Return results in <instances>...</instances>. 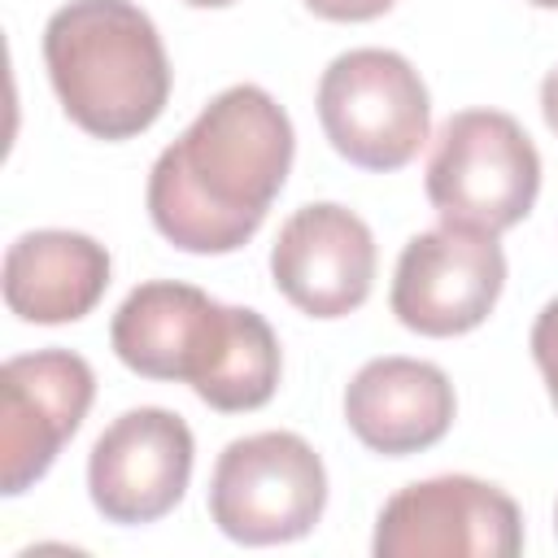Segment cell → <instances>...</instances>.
Segmentation results:
<instances>
[{
  "mask_svg": "<svg viewBox=\"0 0 558 558\" xmlns=\"http://www.w3.org/2000/svg\"><path fill=\"white\" fill-rule=\"evenodd\" d=\"M296 153L292 118L257 87L218 92L148 170V218L183 253L244 248L288 183Z\"/></svg>",
  "mask_w": 558,
  "mask_h": 558,
  "instance_id": "6da1fadb",
  "label": "cell"
},
{
  "mask_svg": "<svg viewBox=\"0 0 558 558\" xmlns=\"http://www.w3.org/2000/svg\"><path fill=\"white\" fill-rule=\"evenodd\" d=\"M118 362L144 379H179L222 414L262 410L283 371L279 336L248 305H222L179 279L126 292L109 323Z\"/></svg>",
  "mask_w": 558,
  "mask_h": 558,
  "instance_id": "7a4b0ae2",
  "label": "cell"
},
{
  "mask_svg": "<svg viewBox=\"0 0 558 558\" xmlns=\"http://www.w3.org/2000/svg\"><path fill=\"white\" fill-rule=\"evenodd\" d=\"M44 65L65 118L96 140L148 131L170 100V61L131 0H70L44 26Z\"/></svg>",
  "mask_w": 558,
  "mask_h": 558,
  "instance_id": "3957f363",
  "label": "cell"
},
{
  "mask_svg": "<svg viewBox=\"0 0 558 558\" xmlns=\"http://www.w3.org/2000/svg\"><path fill=\"white\" fill-rule=\"evenodd\" d=\"M541 196V153L501 109H462L445 118L427 157V201L449 227L501 235L519 227Z\"/></svg>",
  "mask_w": 558,
  "mask_h": 558,
  "instance_id": "277c9868",
  "label": "cell"
},
{
  "mask_svg": "<svg viewBox=\"0 0 558 558\" xmlns=\"http://www.w3.org/2000/svg\"><path fill=\"white\" fill-rule=\"evenodd\" d=\"M318 122L331 148L362 170L388 174L418 157L432 100L418 70L392 48H349L318 78Z\"/></svg>",
  "mask_w": 558,
  "mask_h": 558,
  "instance_id": "5b68a950",
  "label": "cell"
},
{
  "mask_svg": "<svg viewBox=\"0 0 558 558\" xmlns=\"http://www.w3.org/2000/svg\"><path fill=\"white\" fill-rule=\"evenodd\" d=\"M327 506V466L296 432L231 440L209 475V519L240 545H283L314 532Z\"/></svg>",
  "mask_w": 558,
  "mask_h": 558,
  "instance_id": "8992f818",
  "label": "cell"
},
{
  "mask_svg": "<svg viewBox=\"0 0 558 558\" xmlns=\"http://www.w3.org/2000/svg\"><path fill=\"white\" fill-rule=\"evenodd\" d=\"M375 558H514L523 514L475 475H436L392 493L375 519Z\"/></svg>",
  "mask_w": 558,
  "mask_h": 558,
  "instance_id": "52a82bcc",
  "label": "cell"
},
{
  "mask_svg": "<svg viewBox=\"0 0 558 558\" xmlns=\"http://www.w3.org/2000/svg\"><path fill=\"white\" fill-rule=\"evenodd\" d=\"M506 288V253L497 235L471 227H432L405 240L388 305L401 327L449 340L475 331Z\"/></svg>",
  "mask_w": 558,
  "mask_h": 558,
  "instance_id": "ba28073f",
  "label": "cell"
},
{
  "mask_svg": "<svg viewBox=\"0 0 558 558\" xmlns=\"http://www.w3.org/2000/svg\"><path fill=\"white\" fill-rule=\"evenodd\" d=\"M96 397L87 357L39 349L0 366V493L17 497L48 475Z\"/></svg>",
  "mask_w": 558,
  "mask_h": 558,
  "instance_id": "9c48e42d",
  "label": "cell"
},
{
  "mask_svg": "<svg viewBox=\"0 0 558 558\" xmlns=\"http://www.w3.org/2000/svg\"><path fill=\"white\" fill-rule=\"evenodd\" d=\"M196 440L192 427L161 405L118 414L87 453L92 506L122 527L166 519L192 480Z\"/></svg>",
  "mask_w": 558,
  "mask_h": 558,
  "instance_id": "30bf717a",
  "label": "cell"
},
{
  "mask_svg": "<svg viewBox=\"0 0 558 558\" xmlns=\"http://www.w3.org/2000/svg\"><path fill=\"white\" fill-rule=\"evenodd\" d=\"M375 235L371 227L336 205H301L270 244L275 288L310 318H344L366 305L375 283Z\"/></svg>",
  "mask_w": 558,
  "mask_h": 558,
  "instance_id": "8fae6325",
  "label": "cell"
},
{
  "mask_svg": "<svg viewBox=\"0 0 558 558\" xmlns=\"http://www.w3.org/2000/svg\"><path fill=\"white\" fill-rule=\"evenodd\" d=\"M458 397L449 375L423 357H371L344 388L349 432L384 458H410L445 440Z\"/></svg>",
  "mask_w": 558,
  "mask_h": 558,
  "instance_id": "7c38bea8",
  "label": "cell"
},
{
  "mask_svg": "<svg viewBox=\"0 0 558 558\" xmlns=\"http://www.w3.org/2000/svg\"><path fill=\"white\" fill-rule=\"evenodd\" d=\"M109 248L83 231H26L4 253V305L22 323L57 327L96 310L109 288Z\"/></svg>",
  "mask_w": 558,
  "mask_h": 558,
  "instance_id": "4fadbf2b",
  "label": "cell"
},
{
  "mask_svg": "<svg viewBox=\"0 0 558 558\" xmlns=\"http://www.w3.org/2000/svg\"><path fill=\"white\" fill-rule=\"evenodd\" d=\"M532 357H536V371L545 379V392H549V401L558 410V296L545 301V310L532 323Z\"/></svg>",
  "mask_w": 558,
  "mask_h": 558,
  "instance_id": "5bb4252c",
  "label": "cell"
},
{
  "mask_svg": "<svg viewBox=\"0 0 558 558\" xmlns=\"http://www.w3.org/2000/svg\"><path fill=\"white\" fill-rule=\"evenodd\" d=\"M314 17H327V22H375L384 17L397 0H301Z\"/></svg>",
  "mask_w": 558,
  "mask_h": 558,
  "instance_id": "9a60e30c",
  "label": "cell"
},
{
  "mask_svg": "<svg viewBox=\"0 0 558 558\" xmlns=\"http://www.w3.org/2000/svg\"><path fill=\"white\" fill-rule=\"evenodd\" d=\"M541 113H545V126L558 135V65L541 83Z\"/></svg>",
  "mask_w": 558,
  "mask_h": 558,
  "instance_id": "2e32d148",
  "label": "cell"
},
{
  "mask_svg": "<svg viewBox=\"0 0 558 558\" xmlns=\"http://www.w3.org/2000/svg\"><path fill=\"white\" fill-rule=\"evenodd\" d=\"M183 4H192V9H227L235 0H183Z\"/></svg>",
  "mask_w": 558,
  "mask_h": 558,
  "instance_id": "e0dca14e",
  "label": "cell"
},
{
  "mask_svg": "<svg viewBox=\"0 0 558 558\" xmlns=\"http://www.w3.org/2000/svg\"><path fill=\"white\" fill-rule=\"evenodd\" d=\"M527 4H536V9H558V0H527Z\"/></svg>",
  "mask_w": 558,
  "mask_h": 558,
  "instance_id": "ac0fdd59",
  "label": "cell"
},
{
  "mask_svg": "<svg viewBox=\"0 0 558 558\" xmlns=\"http://www.w3.org/2000/svg\"><path fill=\"white\" fill-rule=\"evenodd\" d=\"M554 532H558V506H554Z\"/></svg>",
  "mask_w": 558,
  "mask_h": 558,
  "instance_id": "d6986e66",
  "label": "cell"
}]
</instances>
